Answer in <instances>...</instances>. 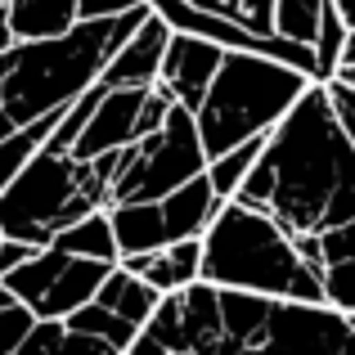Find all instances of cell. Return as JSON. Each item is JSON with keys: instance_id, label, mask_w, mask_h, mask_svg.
<instances>
[{"instance_id": "1", "label": "cell", "mask_w": 355, "mask_h": 355, "mask_svg": "<svg viewBox=\"0 0 355 355\" xmlns=\"http://www.w3.org/2000/svg\"><path fill=\"white\" fill-rule=\"evenodd\" d=\"M234 198L270 211L288 234H324L355 216V144L324 81H311L270 126Z\"/></svg>"}, {"instance_id": "2", "label": "cell", "mask_w": 355, "mask_h": 355, "mask_svg": "<svg viewBox=\"0 0 355 355\" xmlns=\"http://www.w3.org/2000/svg\"><path fill=\"white\" fill-rule=\"evenodd\" d=\"M148 14L153 9L144 0V5L121 9V14L81 18L59 36L9 41L0 50V139L45 113L72 108V99L104 72L113 50Z\"/></svg>"}, {"instance_id": "3", "label": "cell", "mask_w": 355, "mask_h": 355, "mask_svg": "<svg viewBox=\"0 0 355 355\" xmlns=\"http://www.w3.org/2000/svg\"><path fill=\"white\" fill-rule=\"evenodd\" d=\"M198 275L216 288L324 302L320 270L306 261L297 234H288L270 211L252 207L243 198H220L211 225L202 230Z\"/></svg>"}, {"instance_id": "4", "label": "cell", "mask_w": 355, "mask_h": 355, "mask_svg": "<svg viewBox=\"0 0 355 355\" xmlns=\"http://www.w3.org/2000/svg\"><path fill=\"white\" fill-rule=\"evenodd\" d=\"M126 148L90 157V162H77L63 144L45 139V144L14 171V180L0 189V234L41 248V243H50L68 220L86 216V211H95V207H108L113 175H117L121 157H126Z\"/></svg>"}, {"instance_id": "5", "label": "cell", "mask_w": 355, "mask_h": 355, "mask_svg": "<svg viewBox=\"0 0 355 355\" xmlns=\"http://www.w3.org/2000/svg\"><path fill=\"white\" fill-rule=\"evenodd\" d=\"M311 86L302 68L261 50H225L216 63V77L202 90L193 121H198L202 153L216 157L234 148L239 139L270 130L293 108V99Z\"/></svg>"}, {"instance_id": "6", "label": "cell", "mask_w": 355, "mask_h": 355, "mask_svg": "<svg viewBox=\"0 0 355 355\" xmlns=\"http://www.w3.org/2000/svg\"><path fill=\"white\" fill-rule=\"evenodd\" d=\"M207 171V153L198 139V121L193 108L171 104L162 117V126L139 135L126 148L117 175H113V193L108 202H139V198H162L175 184H184L189 175Z\"/></svg>"}, {"instance_id": "7", "label": "cell", "mask_w": 355, "mask_h": 355, "mask_svg": "<svg viewBox=\"0 0 355 355\" xmlns=\"http://www.w3.org/2000/svg\"><path fill=\"white\" fill-rule=\"evenodd\" d=\"M225 324H220V288L193 279L184 288L157 297L148 324L135 333L126 355H220Z\"/></svg>"}, {"instance_id": "8", "label": "cell", "mask_w": 355, "mask_h": 355, "mask_svg": "<svg viewBox=\"0 0 355 355\" xmlns=\"http://www.w3.org/2000/svg\"><path fill=\"white\" fill-rule=\"evenodd\" d=\"M108 275V261L95 257H77V252H63L54 243H41L23 266H14L5 275L9 293L18 302H27L36 315H54L63 320L68 311H77L81 302H90L99 288V279Z\"/></svg>"}, {"instance_id": "9", "label": "cell", "mask_w": 355, "mask_h": 355, "mask_svg": "<svg viewBox=\"0 0 355 355\" xmlns=\"http://www.w3.org/2000/svg\"><path fill=\"white\" fill-rule=\"evenodd\" d=\"M275 351H329L355 355V333L347 315L329 302H306V297H270L266 320H261L257 355Z\"/></svg>"}, {"instance_id": "10", "label": "cell", "mask_w": 355, "mask_h": 355, "mask_svg": "<svg viewBox=\"0 0 355 355\" xmlns=\"http://www.w3.org/2000/svg\"><path fill=\"white\" fill-rule=\"evenodd\" d=\"M225 54V45L207 41V36H193V32H166L162 45V59H157V86L184 108H198L202 90L211 86L216 77V63Z\"/></svg>"}, {"instance_id": "11", "label": "cell", "mask_w": 355, "mask_h": 355, "mask_svg": "<svg viewBox=\"0 0 355 355\" xmlns=\"http://www.w3.org/2000/svg\"><path fill=\"white\" fill-rule=\"evenodd\" d=\"M166 32L171 27L162 23L157 14H148L135 32L113 50V59L104 63L99 77L108 86H153L157 81V59H162V45H166Z\"/></svg>"}, {"instance_id": "12", "label": "cell", "mask_w": 355, "mask_h": 355, "mask_svg": "<svg viewBox=\"0 0 355 355\" xmlns=\"http://www.w3.org/2000/svg\"><path fill=\"white\" fill-rule=\"evenodd\" d=\"M117 266L135 270V275L148 279L157 293H171V288H184V284H193V279H202L198 275L202 239H171V243L148 248V252H126V257H117Z\"/></svg>"}, {"instance_id": "13", "label": "cell", "mask_w": 355, "mask_h": 355, "mask_svg": "<svg viewBox=\"0 0 355 355\" xmlns=\"http://www.w3.org/2000/svg\"><path fill=\"white\" fill-rule=\"evenodd\" d=\"M320 284L329 306L342 315L355 311V216L320 234Z\"/></svg>"}, {"instance_id": "14", "label": "cell", "mask_w": 355, "mask_h": 355, "mask_svg": "<svg viewBox=\"0 0 355 355\" xmlns=\"http://www.w3.org/2000/svg\"><path fill=\"white\" fill-rule=\"evenodd\" d=\"M220 198L211 193V180L207 171L189 175L184 184H175L171 193L157 198V211H162V225H166V239H202V230L211 225Z\"/></svg>"}, {"instance_id": "15", "label": "cell", "mask_w": 355, "mask_h": 355, "mask_svg": "<svg viewBox=\"0 0 355 355\" xmlns=\"http://www.w3.org/2000/svg\"><path fill=\"white\" fill-rule=\"evenodd\" d=\"M108 220H113L117 257H126V252H148V248L171 243V239H166V225H162V211H157V198L108 202Z\"/></svg>"}, {"instance_id": "16", "label": "cell", "mask_w": 355, "mask_h": 355, "mask_svg": "<svg viewBox=\"0 0 355 355\" xmlns=\"http://www.w3.org/2000/svg\"><path fill=\"white\" fill-rule=\"evenodd\" d=\"M157 288L148 284V279H139L135 270H126V266H108V275L99 279V288H95V302H104V306H113V311L121 315V320H130L135 329H144L148 324V315H153V306H157Z\"/></svg>"}, {"instance_id": "17", "label": "cell", "mask_w": 355, "mask_h": 355, "mask_svg": "<svg viewBox=\"0 0 355 355\" xmlns=\"http://www.w3.org/2000/svg\"><path fill=\"white\" fill-rule=\"evenodd\" d=\"M5 23L14 41H32V36H59L72 23H81L77 0H5Z\"/></svg>"}, {"instance_id": "18", "label": "cell", "mask_w": 355, "mask_h": 355, "mask_svg": "<svg viewBox=\"0 0 355 355\" xmlns=\"http://www.w3.org/2000/svg\"><path fill=\"white\" fill-rule=\"evenodd\" d=\"M54 248L63 252H77V257H95V261H117V239H113V220H108V207H95L86 216L68 220L59 234L50 239Z\"/></svg>"}, {"instance_id": "19", "label": "cell", "mask_w": 355, "mask_h": 355, "mask_svg": "<svg viewBox=\"0 0 355 355\" xmlns=\"http://www.w3.org/2000/svg\"><path fill=\"white\" fill-rule=\"evenodd\" d=\"M63 324L68 329H81V333H95V338H104L108 347H113V355H126L130 351V342H135V324L130 320H121V315L113 311V306H104V302H81L77 311H68L63 315Z\"/></svg>"}, {"instance_id": "20", "label": "cell", "mask_w": 355, "mask_h": 355, "mask_svg": "<svg viewBox=\"0 0 355 355\" xmlns=\"http://www.w3.org/2000/svg\"><path fill=\"white\" fill-rule=\"evenodd\" d=\"M266 135H270V130H261V135H248V139H239L234 148H225V153L207 157V180H211V193H216V198H234V189L243 184V175L252 171L257 153L266 148Z\"/></svg>"}, {"instance_id": "21", "label": "cell", "mask_w": 355, "mask_h": 355, "mask_svg": "<svg viewBox=\"0 0 355 355\" xmlns=\"http://www.w3.org/2000/svg\"><path fill=\"white\" fill-rule=\"evenodd\" d=\"M342 41H347V23L338 18V9L324 0L320 9V27H315V81H329L333 72H338V59H342Z\"/></svg>"}, {"instance_id": "22", "label": "cell", "mask_w": 355, "mask_h": 355, "mask_svg": "<svg viewBox=\"0 0 355 355\" xmlns=\"http://www.w3.org/2000/svg\"><path fill=\"white\" fill-rule=\"evenodd\" d=\"M320 9L324 0H275V14H270V27L288 41H315V27H320Z\"/></svg>"}, {"instance_id": "23", "label": "cell", "mask_w": 355, "mask_h": 355, "mask_svg": "<svg viewBox=\"0 0 355 355\" xmlns=\"http://www.w3.org/2000/svg\"><path fill=\"white\" fill-rule=\"evenodd\" d=\"M189 5L207 9V14H216V18H230V23L248 27V32H261V36L275 32V27H270L275 0H189Z\"/></svg>"}, {"instance_id": "24", "label": "cell", "mask_w": 355, "mask_h": 355, "mask_svg": "<svg viewBox=\"0 0 355 355\" xmlns=\"http://www.w3.org/2000/svg\"><path fill=\"white\" fill-rule=\"evenodd\" d=\"M36 324V311L27 302H9V306H0V355H18V347H23V338H27V329Z\"/></svg>"}, {"instance_id": "25", "label": "cell", "mask_w": 355, "mask_h": 355, "mask_svg": "<svg viewBox=\"0 0 355 355\" xmlns=\"http://www.w3.org/2000/svg\"><path fill=\"white\" fill-rule=\"evenodd\" d=\"M324 90H329L333 113H338V121L347 126V135H351V144H355V90L347 86V81H338V77H329V81H324Z\"/></svg>"}, {"instance_id": "26", "label": "cell", "mask_w": 355, "mask_h": 355, "mask_svg": "<svg viewBox=\"0 0 355 355\" xmlns=\"http://www.w3.org/2000/svg\"><path fill=\"white\" fill-rule=\"evenodd\" d=\"M59 355H113L104 338H95V333H81V329H68L63 333V351Z\"/></svg>"}, {"instance_id": "27", "label": "cell", "mask_w": 355, "mask_h": 355, "mask_svg": "<svg viewBox=\"0 0 355 355\" xmlns=\"http://www.w3.org/2000/svg\"><path fill=\"white\" fill-rule=\"evenodd\" d=\"M144 0H77L81 18H104V14H121V9H135Z\"/></svg>"}, {"instance_id": "28", "label": "cell", "mask_w": 355, "mask_h": 355, "mask_svg": "<svg viewBox=\"0 0 355 355\" xmlns=\"http://www.w3.org/2000/svg\"><path fill=\"white\" fill-rule=\"evenodd\" d=\"M338 68H355V27H347V41H342V59Z\"/></svg>"}, {"instance_id": "29", "label": "cell", "mask_w": 355, "mask_h": 355, "mask_svg": "<svg viewBox=\"0 0 355 355\" xmlns=\"http://www.w3.org/2000/svg\"><path fill=\"white\" fill-rule=\"evenodd\" d=\"M329 5L338 9V18H342L347 27H355V0H329Z\"/></svg>"}, {"instance_id": "30", "label": "cell", "mask_w": 355, "mask_h": 355, "mask_svg": "<svg viewBox=\"0 0 355 355\" xmlns=\"http://www.w3.org/2000/svg\"><path fill=\"white\" fill-rule=\"evenodd\" d=\"M333 77H338V81H347V86L355 90V68H338V72H333Z\"/></svg>"}, {"instance_id": "31", "label": "cell", "mask_w": 355, "mask_h": 355, "mask_svg": "<svg viewBox=\"0 0 355 355\" xmlns=\"http://www.w3.org/2000/svg\"><path fill=\"white\" fill-rule=\"evenodd\" d=\"M347 324H351V333H355V311H351V315H347Z\"/></svg>"}, {"instance_id": "32", "label": "cell", "mask_w": 355, "mask_h": 355, "mask_svg": "<svg viewBox=\"0 0 355 355\" xmlns=\"http://www.w3.org/2000/svg\"><path fill=\"white\" fill-rule=\"evenodd\" d=\"M0 5H5V0H0Z\"/></svg>"}]
</instances>
